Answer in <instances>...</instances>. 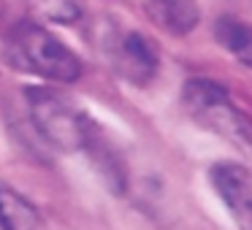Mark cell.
I'll list each match as a JSON object with an SVG mask.
<instances>
[{"instance_id": "obj_1", "label": "cell", "mask_w": 252, "mask_h": 230, "mask_svg": "<svg viewBox=\"0 0 252 230\" xmlns=\"http://www.w3.org/2000/svg\"><path fill=\"white\" fill-rule=\"evenodd\" d=\"M3 57L14 71L71 84L82 76V60L38 22H19L3 41Z\"/></svg>"}, {"instance_id": "obj_2", "label": "cell", "mask_w": 252, "mask_h": 230, "mask_svg": "<svg viewBox=\"0 0 252 230\" xmlns=\"http://www.w3.org/2000/svg\"><path fill=\"white\" fill-rule=\"evenodd\" d=\"M182 103L187 114L201 127L217 133L220 138L252 152V116H247L230 100L228 89L212 79H190L182 89Z\"/></svg>"}, {"instance_id": "obj_3", "label": "cell", "mask_w": 252, "mask_h": 230, "mask_svg": "<svg viewBox=\"0 0 252 230\" xmlns=\"http://www.w3.org/2000/svg\"><path fill=\"white\" fill-rule=\"evenodd\" d=\"M28 114L33 119L35 130L60 152H79L84 141L90 116L82 114L68 98L46 87H28Z\"/></svg>"}, {"instance_id": "obj_4", "label": "cell", "mask_w": 252, "mask_h": 230, "mask_svg": "<svg viewBox=\"0 0 252 230\" xmlns=\"http://www.w3.org/2000/svg\"><path fill=\"white\" fill-rule=\"evenodd\" d=\"M106 55L109 62L125 82L136 84V87H147L158 73V52H155L152 41L147 35L136 33V30H120L106 41Z\"/></svg>"}, {"instance_id": "obj_5", "label": "cell", "mask_w": 252, "mask_h": 230, "mask_svg": "<svg viewBox=\"0 0 252 230\" xmlns=\"http://www.w3.org/2000/svg\"><path fill=\"white\" fill-rule=\"evenodd\" d=\"M209 176L239 230H252V171L239 163H220Z\"/></svg>"}, {"instance_id": "obj_6", "label": "cell", "mask_w": 252, "mask_h": 230, "mask_svg": "<svg viewBox=\"0 0 252 230\" xmlns=\"http://www.w3.org/2000/svg\"><path fill=\"white\" fill-rule=\"evenodd\" d=\"M82 152H87L90 163H93V168L98 171V176L103 179V184L109 187L114 195H125V190H127L125 160H122V154L117 152V146L111 144V138L106 136V130L93 119L87 122V130H84Z\"/></svg>"}, {"instance_id": "obj_7", "label": "cell", "mask_w": 252, "mask_h": 230, "mask_svg": "<svg viewBox=\"0 0 252 230\" xmlns=\"http://www.w3.org/2000/svg\"><path fill=\"white\" fill-rule=\"evenodd\" d=\"M141 8L168 35H187L201 22L195 0H141Z\"/></svg>"}, {"instance_id": "obj_8", "label": "cell", "mask_w": 252, "mask_h": 230, "mask_svg": "<svg viewBox=\"0 0 252 230\" xmlns=\"http://www.w3.org/2000/svg\"><path fill=\"white\" fill-rule=\"evenodd\" d=\"M0 230H44L38 211L17 190L0 181Z\"/></svg>"}, {"instance_id": "obj_9", "label": "cell", "mask_w": 252, "mask_h": 230, "mask_svg": "<svg viewBox=\"0 0 252 230\" xmlns=\"http://www.w3.org/2000/svg\"><path fill=\"white\" fill-rule=\"evenodd\" d=\"M214 38L230 52L241 65L252 68V25H244L233 17H222L214 25Z\"/></svg>"}, {"instance_id": "obj_10", "label": "cell", "mask_w": 252, "mask_h": 230, "mask_svg": "<svg viewBox=\"0 0 252 230\" xmlns=\"http://www.w3.org/2000/svg\"><path fill=\"white\" fill-rule=\"evenodd\" d=\"M33 8L49 22H76L79 8L73 0H30Z\"/></svg>"}]
</instances>
